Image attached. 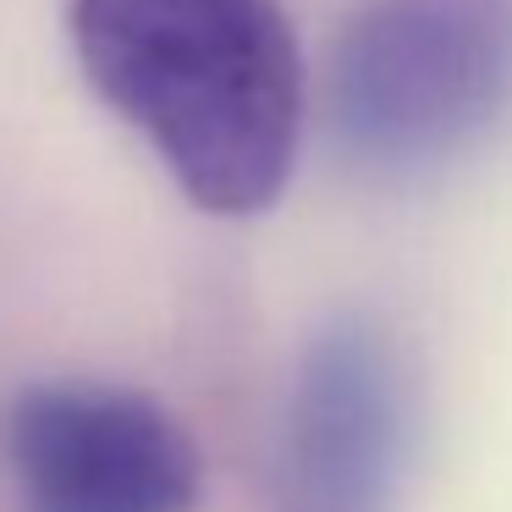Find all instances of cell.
<instances>
[{
  "label": "cell",
  "mask_w": 512,
  "mask_h": 512,
  "mask_svg": "<svg viewBox=\"0 0 512 512\" xmlns=\"http://www.w3.org/2000/svg\"><path fill=\"white\" fill-rule=\"evenodd\" d=\"M67 28L89 89L188 204L243 221L287 193L309 78L281 0H67Z\"/></svg>",
  "instance_id": "obj_1"
},
{
  "label": "cell",
  "mask_w": 512,
  "mask_h": 512,
  "mask_svg": "<svg viewBox=\"0 0 512 512\" xmlns=\"http://www.w3.org/2000/svg\"><path fill=\"white\" fill-rule=\"evenodd\" d=\"M512 111V0H369L325 67L331 144L369 182H419Z\"/></svg>",
  "instance_id": "obj_2"
},
{
  "label": "cell",
  "mask_w": 512,
  "mask_h": 512,
  "mask_svg": "<svg viewBox=\"0 0 512 512\" xmlns=\"http://www.w3.org/2000/svg\"><path fill=\"white\" fill-rule=\"evenodd\" d=\"M413 441V386L391 331L331 314L303 342L276 424L281 512H391Z\"/></svg>",
  "instance_id": "obj_3"
},
{
  "label": "cell",
  "mask_w": 512,
  "mask_h": 512,
  "mask_svg": "<svg viewBox=\"0 0 512 512\" xmlns=\"http://www.w3.org/2000/svg\"><path fill=\"white\" fill-rule=\"evenodd\" d=\"M6 463L23 512H188L199 446L149 391L39 380L6 413Z\"/></svg>",
  "instance_id": "obj_4"
}]
</instances>
